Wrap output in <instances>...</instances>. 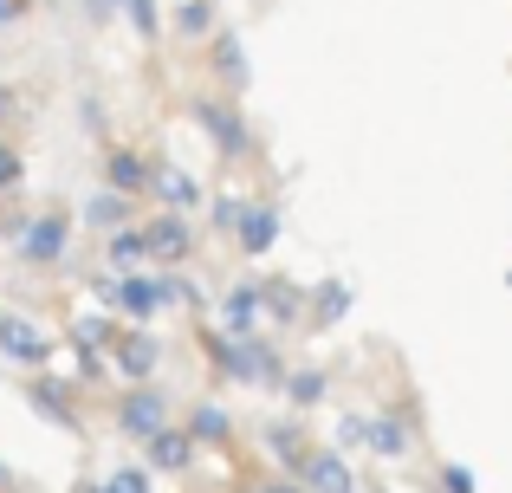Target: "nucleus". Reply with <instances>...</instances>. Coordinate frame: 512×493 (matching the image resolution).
<instances>
[{
  "instance_id": "1",
  "label": "nucleus",
  "mask_w": 512,
  "mask_h": 493,
  "mask_svg": "<svg viewBox=\"0 0 512 493\" xmlns=\"http://www.w3.org/2000/svg\"><path fill=\"white\" fill-rule=\"evenodd\" d=\"M0 351H7V357H20V364H46V357H52V344L39 338V331L26 325V318H7V312H0Z\"/></svg>"
},
{
  "instance_id": "2",
  "label": "nucleus",
  "mask_w": 512,
  "mask_h": 493,
  "mask_svg": "<svg viewBox=\"0 0 512 493\" xmlns=\"http://www.w3.org/2000/svg\"><path fill=\"white\" fill-rule=\"evenodd\" d=\"M143 253H156V260H182V253H188V228H182V221H156V228L143 234Z\"/></svg>"
},
{
  "instance_id": "3",
  "label": "nucleus",
  "mask_w": 512,
  "mask_h": 493,
  "mask_svg": "<svg viewBox=\"0 0 512 493\" xmlns=\"http://www.w3.org/2000/svg\"><path fill=\"white\" fill-rule=\"evenodd\" d=\"M312 493H357L350 487V468L338 455H312Z\"/></svg>"
},
{
  "instance_id": "4",
  "label": "nucleus",
  "mask_w": 512,
  "mask_h": 493,
  "mask_svg": "<svg viewBox=\"0 0 512 493\" xmlns=\"http://www.w3.org/2000/svg\"><path fill=\"white\" fill-rule=\"evenodd\" d=\"M124 422H130L137 435H163V396H130Z\"/></svg>"
},
{
  "instance_id": "5",
  "label": "nucleus",
  "mask_w": 512,
  "mask_h": 493,
  "mask_svg": "<svg viewBox=\"0 0 512 493\" xmlns=\"http://www.w3.org/2000/svg\"><path fill=\"white\" fill-rule=\"evenodd\" d=\"M59 247H65V221H39L26 234V260H59Z\"/></svg>"
},
{
  "instance_id": "6",
  "label": "nucleus",
  "mask_w": 512,
  "mask_h": 493,
  "mask_svg": "<svg viewBox=\"0 0 512 493\" xmlns=\"http://www.w3.org/2000/svg\"><path fill=\"white\" fill-rule=\"evenodd\" d=\"M163 299H169V292H163V286H150V279H130V286H124V305H130L137 318H143V312H156Z\"/></svg>"
},
{
  "instance_id": "7",
  "label": "nucleus",
  "mask_w": 512,
  "mask_h": 493,
  "mask_svg": "<svg viewBox=\"0 0 512 493\" xmlns=\"http://www.w3.org/2000/svg\"><path fill=\"white\" fill-rule=\"evenodd\" d=\"M150 364H156V344L150 338H124V370H130V377H143Z\"/></svg>"
},
{
  "instance_id": "8",
  "label": "nucleus",
  "mask_w": 512,
  "mask_h": 493,
  "mask_svg": "<svg viewBox=\"0 0 512 493\" xmlns=\"http://www.w3.org/2000/svg\"><path fill=\"white\" fill-rule=\"evenodd\" d=\"M150 448H156V461H163V468H182V461H188V442H182V435H150Z\"/></svg>"
},
{
  "instance_id": "9",
  "label": "nucleus",
  "mask_w": 512,
  "mask_h": 493,
  "mask_svg": "<svg viewBox=\"0 0 512 493\" xmlns=\"http://www.w3.org/2000/svg\"><path fill=\"white\" fill-rule=\"evenodd\" d=\"M156 182H163V189H169V202H195V182H188V176H175V169H163V176H156Z\"/></svg>"
},
{
  "instance_id": "10",
  "label": "nucleus",
  "mask_w": 512,
  "mask_h": 493,
  "mask_svg": "<svg viewBox=\"0 0 512 493\" xmlns=\"http://www.w3.org/2000/svg\"><path fill=\"white\" fill-rule=\"evenodd\" d=\"M111 176H117V189H137V182H143V163H137V156H117Z\"/></svg>"
},
{
  "instance_id": "11",
  "label": "nucleus",
  "mask_w": 512,
  "mask_h": 493,
  "mask_svg": "<svg viewBox=\"0 0 512 493\" xmlns=\"http://www.w3.org/2000/svg\"><path fill=\"white\" fill-rule=\"evenodd\" d=\"M266 241H273V215H247V247L260 253Z\"/></svg>"
},
{
  "instance_id": "12",
  "label": "nucleus",
  "mask_w": 512,
  "mask_h": 493,
  "mask_svg": "<svg viewBox=\"0 0 512 493\" xmlns=\"http://www.w3.org/2000/svg\"><path fill=\"white\" fill-rule=\"evenodd\" d=\"M85 215H91V221H98V228H104V221H117V215H124V202H117V195H98V202H91Z\"/></svg>"
},
{
  "instance_id": "13",
  "label": "nucleus",
  "mask_w": 512,
  "mask_h": 493,
  "mask_svg": "<svg viewBox=\"0 0 512 493\" xmlns=\"http://www.w3.org/2000/svg\"><path fill=\"white\" fill-rule=\"evenodd\" d=\"M104 493H150V487H143V474H111Z\"/></svg>"
},
{
  "instance_id": "14",
  "label": "nucleus",
  "mask_w": 512,
  "mask_h": 493,
  "mask_svg": "<svg viewBox=\"0 0 512 493\" xmlns=\"http://www.w3.org/2000/svg\"><path fill=\"white\" fill-rule=\"evenodd\" d=\"M227 318H234V325H247V318H253V292H234V299H227Z\"/></svg>"
},
{
  "instance_id": "15",
  "label": "nucleus",
  "mask_w": 512,
  "mask_h": 493,
  "mask_svg": "<svg viewBox=\"0 0 512 493\" xmlns=\"http://www.w3.org/2000/svg\"><path fill=\"white\" fill-rule=\"evenodd\" d=\"M111 253H117V260L130 266V260H137V253H143V241H137V234H117V241H111Z\"/></svg>"
},
{
  "instance_id": "16",
  "label": "nucleus",
  "mask_w": 512,
  "mask_h": 493,
  "mask_svg": "<svg viewBox=\"0 0 512 493\" xmlns=\"http://www.w3.org/2000/svg\"><path fill=\"white\" fill-rule=\"evenodd\" d=\"M13 176H20V163H13V156L0 150V182H13Z\"/></svg>"
},
{
  "instance_id": "17",
  "label": "nucleus",
  "mask_w": 512,
  "mask_h": 493,
  "mask_svg": "<svg viewBox=\"0 0 512 493\" xmlns=\"http://www.w3.org/2000/svg\"><path fill=\"white\" fill-rule=\"evenodd\" d=\"M260 493H299V487H286V481H273V487H260Z\"/></svg>"
},
{
  "instance_id": "18",
  "label": "nucleus",
  "mask_w": 512,
  "mask_h": 493,
  "mask_svg": "<svg viewBox=\"0 0 512 493\" xmlns=\"http://www.w3.org/2000/svg\"><path fill=\"white\" fill-rule=\"evenodd\" d=\"M0 111H7V91H0Z\"/></svg>"
}]
</instances>
